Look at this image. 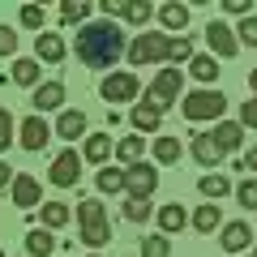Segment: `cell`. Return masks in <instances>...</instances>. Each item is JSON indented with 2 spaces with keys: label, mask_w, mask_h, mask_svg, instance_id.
Returning <instances> with one entry per match:
<instances>
[{
  "label": "cell",
  "mask_w": 257,
  "mask_h": 257,
  "mask_svg": "<svg viewBox=\"0 0 257 257\" xmlns=\"http://www.w3.org/2000/svg\"><path fill=\"white\" fill-rule=\"evenodd\" d=\"M77 60L90 64V69H111V64L124 56V30L116 26V22H86L82 30H77V43H73Z\"/></svg>",
  "instance_id": "6da1fadb"
},
{
  "label": "cell",
  "mask_w": 257,
  "mask_h": 257,
  "mask_svg": "<svg viewBox=\"0 0 257 257\" xmlns=\"http://www.w3.org/2000/svg\"><path fill=\"white\" fill-rule=\"evenodd\" d=\"M77 227H82V244H90V248H103L111 240V223H107V210H103L99 197L77 202Z\"/></svg>",
  "instance_id": "7a4b0ae2"
},
{
  "label": "cell",
  "mask_w": 257,
  "mask_h": 257,
  "mask_svg": "<svg viewBox=\"0 0 257 257\" xmlns=\"http://www.w3.org/2000/svg\"><path fill=\"white\" fill-rule=\"evenodd\" d=\"M180 111H184V120H219L223 111H227V94H219V90H193V94H184V103H180Z\"/></svg>",
  "instance_id": "3957f363"
},
{
  "label": "cell",
  "mask_w": 257,
  "mask_h": 257,
  "mask_svg": "<svg viewBox=\"0 0 257 257\" xmlns=\"http://www.w3.org/2000/svg\"><path fill=\"white\" fill-rule=\"evenodd\" d=\"M167 43H172V35H138L124 47V56H128L133 69H142V64H163L167 60Z\"/></svg>",
  "instance_id": "277c9868"
},
{
  "label": "cell",
  "mask_w": 257,
  "mask_h": 257,
  "mask_svg": "<svg viewBox=\"0 0 257 257\" xmlns=\"http://www.w3.org/2000/svg\"><path fill=\"white\" fill-rule=\"evenodd\" d=\"M159 189V172L155 163H128L124 167V193L133 202H150V193Z\"/></svg>",
  "instance_id": "5b68a950"
},
{
  "label": "cell",
  "mask_w": 257,
  "mask_h": 257,
  "mask_svg": "<svg viewBox=\"0 0 257 257\" xmlns=\"http://www.w3.org/2000/svg\"><path fill=\"white\" fill-rule=\"evenodd\" d=\"M146 103H155L159 111H167L172 103H180V69H159V77L150 82Z\"/></svg>",
  "instance_id": "8992f818"
},
{
  "label": "cell",
  "mask_w": 257,
  "mask_h": 257,
  "mask_svg": "<svg viewBox=\"0 0 257 257\" xmlns=\"http://www.w3.org/2000/svg\"><path fill=\"white\" fill-rule=\"evenodd\" d=\"M77 176H82V155H77V150H60V155L52 159V172H47V180H52L56 189H73Z\"/></svg>",
  "instance_id": "52a82bcc"
},
{
  "label": "cell",
  "mask_w": 257,
  "mask_h": 257,
  "mask_svg": "<svg viewBox=\"0 0 257 257\" xmlns=\"http://www.w3.org/2000/svg\"><path fill=\"white\" fill-rule=\"evenodd\" d=\"M99 94L107 103H133L138 99V73H107L99 86Z\"/></svg>",
  "instance_id": "ba28073f"
},
{
  "label": "cell",
  "mask_w": 257,
  "mask_h": 257,
  "mask_svg": "<svg viewBox=\"0 0 257 257\" xmlns=\"http://www.w3.org/2000/svg\"><path fill=\"white\" fill-rule=\"evenodd\" d=\"M206 43H210V52L219 56V60H231V56L240 52L236 30H231L227 22H210V26H206Z\"/></svg>",
  "instance_id": "9c48e42d"
},
{
  "label": "cell",
  "mask_w": 257,
  "mask_h": 257,
  "mask_svg": "<svg viewBox=\"0 0 257 257\" xmlns=\"http://www.w3.org/2000/svg\"><path fill=\"white\" fill-rule=\"evenodd\" d=\"M9 193H13V206H22V210H35V206H39V197H43L39 180H35V176H26V172H18V176H13Z\"/></svg>",
  "instance_id": "30bf717a"
},
{
  "label": "cell",
  "mask_w": 257,
  "mask_h": 257,
  "mask_svg": "<svg viewBox=\"0 0 257 257\" xmlns=\"http://www.w3.org/2000/svg\"><path fill=\"white\" fill-rule=\"evenodd\" d=\"M18 138H22V150H43L47 138H52V128H47L43 116H26L22 128H18Z\"/></svg>",
  "instance_id": "8fae6325"
},
{
  "label": "cell",
  "mask_w": 257,
  "mask_h": 257,
  "mask_svg": "<svg viewBox=\"0 0 257 257\" xmlns=\"http://www.w3.org/2000/svg\"><path fill=\"white\" fill-rule=\"evenodd\" d=\"M30 103H35V116H43V111H56L64 103V82H39L35 94H30Z\"/></svg>",
  "instance_id": "7c38bea8"
},
{
  "label": "cell",
  "mask_w": 257,
  "mask_h": 257,
  "mask_svg": "<svg viewBox=\"0 0 257 257\" xmlns=\"http://www.w3.org/2000/svg\"><path fill=\"white\" fill-rule=\"evenodd\" d=\"M189 155L197 159L202 167H219V163H223V150L214 146V138H210V133H193V142H189Z\"/></svg>",
  "instance_id": "4fadbf2b"
},
{
  "label": "cell",
  "mask_w": 257,
  "mask_h": 257,
  "mask_svg": "<svg viewBox=\"0 0 257 257\" xmlns=\"http://www.w3.org/2000/svg\"><path fill=\"white\" fill-rule=\"evenodd\" d=\"M111 150H116V142H111V133H86V146H82V159L86 163H107Z\"/></svg>",
  "instance_id": "5bb4252c"
},
{
  "label": "cell",
  "mask_w": 257,
  "mask_h": 257,
  "mask_svg": "<svg viewBox=\"0 0 257 257\" xmlns=\"http://www.w3.org/2000/svg\"><path fill=\"white\" fill-rule=\"evenodd\" d=\"M248 240H253V231H248V223H244V219L223 223V231H219V244L227 248V253H244V248H248Z\"/></svg>",
  "instance_id": "9a60e30c"
},
{
  "label": "cell",
  "mask_w": 257,
  "mask_h": 257,
  "mask_svg": "<svg viewBox=\"0 0 257 257\" xmlns=\"http://www.w3.org/2000/svg\"><path fill=\"white\" fill-rule=\"evenodd\" d=\"M210 138H214V146H219L223 155H231V150H240V146H244V128H240L236 120H219Z\"/></svg>",
  "instance_id": "2e32d148"
},
{
  "label": "cell",
  "mask_w": 257,
  "mask_h": 257,
  "mask_svg": "<svg viewBox=\"0 0 257 257\" xmlns=\"http://www.w3.org/2000/svg\"><path fill=\"white\" fill-rule=\"evenodd\" d=\"M56 138H64V142H77V138H86V111H60V120H56Z\"/></svg>",
  "instance_id": "e0dca14e"
},
{
  "label": "cell",
  "mask_w": 257,
  "mask_h": 257,
  "mask_svg": "<svg viewBox=\"0 0 257 257\" xmlns=\"http://www.w3.org/2000/svg\"><path fill=\"white\" fill-rule=\"evenodd\" d=\"M128 120H133V128H138V133H159V124H163V111H159L155 103H138V107L128 111Z\"/></svg>",
  "instance_id": "ac0fdd59"
},
{
  "label": "cell",
  "mask_w": 257,
  "mask_h": 257,
  "mask_svg": "<svg viewBox=\"0 0 257 257\" xmlns=\"http://www.w3.org/2000/svg\"><path fill=\"white\" fill-rule=\"evenodd\" d=\"M35 56H39V60H47V64H60L64 60V39L60 35H47V30H43V35H35Z\"/></svg>",
  "instance_id": "d6986e66"
},
{
  "label": "cell",
  "mask_w": 257,
  "mask_h": 257,
  "mask_svg": "<svg viewBox=\"0 0 257 257\" xmlns=\"http://www.w3.org/2000/svg\"><path fill=\"white\" fill-rule=\"evenodd\" d=\"M159 22H163V30L167 35H176V30H184L189 26V5H163V9H159Z\"/></svg>",
  "instance_id": "ffe728a7"
},
{
  "label": "cell",
  "mask_w": 257,
  "mask_h": 257,
  "mask_svg": "<svg viewBox=\"0 0 257 257\" xmlns=\"http://www.w3.org/2000/svg\"><path fill=\"white\" fill-rule=\"evenodd\" d=\"M184 223H189V214H184V206H180V202H172V206H163V210H159V231H163V236H172V231H184Z\"/></svg>",
  "instance_id": "44dd1931"
},
{
  "label": "cell",
  "mask_w": 257,
  "mask_h": 257,
  "mask_svg": "<svg viewBox=\"0 0 257 257\" xmlns=\"http://www.w3.org/2000/svg\"><path fill=\"white\" fill-rule=\"evenodd\" d=\"M111 155H116L124 167H128V163H142V155H146V138H120Z\"/></svg>",
  "instance_id": "7402d4cb"
},
{
  "label": "cell",
  "mask_w": 257,
  "mask_h": 257,
  "mask_svg": "<svg viewBox=\"0 0 257 257\" xmlns=\"http://www.w3.org/2000/svg\"><path fill=\"white\" fill-rule=\"evenodd\" d=\"M197 189H202L206 202H219V197H227V193H231V180H227V176H219V172H210V176L197 180Z\"/></svg>",
  "instance_id": "603a6c76"
},
{
  "label": "cell",
  "mask_w": 257,
  "mask_h": 257,
  "mask_svg": "<svg viewBox=\"0 0 257 257\" xmlns=\"http://www.w3.org/2000/svg\"><path fill=\"white\" fill-rule=\"evenodd\" d=\"M193 227H197V231H202V236H210V231H219L223 227V210H219V206H197V214H193Z\"/></svg>",
  "instance_id": "cb8c5ba5"
},
{
  "label": "cell",
  "mask_w": 257,
  "mask_h": 257,
  "mask_svg": "<svg viewBox=\"0 0 257 257\" xmlns=\"http://www.w3.org/2000/svg\"><path fill=\"white\" fill-rule=\"evenodd\" d=\"M52 248H56V240H52V231H47V227H30L26 231V253L30 257H47Z\"/></svg>",
  "instance_id": "d4e9b609"
},
{
  "label": "cell",
  "mask_w": 257,
  "mask_h": 257,
  "mask_svg": "<svg viewBox=\"0 0 257 257\" xmlns=\"http://www.w3.org/2000/svg\"><path fill=\"white\" fill-rule=\"evenodd\" d=\"M120 18H124L128 26H146V22L155 18V9H150L146 0H124V5H120Z\"/></svg>",
  "instance_id": "484cf974"
},
{
  "label": "cell",
  "mask_w": 257,
  "mask_h": 257,
  "mask_svg": "<svg viewBox=\"0 0 257 257\" xmlns=\"http://www.w3.org/2000/svg\"><path fill=\"white\" fill-rule=\"evenodd\" d=\"M39 210H43V227H47V231L64 227V223L73 219V210H69V206H64V202H43V206H39Z\"/></svg>",
  "instance_id": "4316f807"
},
{
  "label": "cell",
  "mask_w": 257,
  "mask_h": 257,
  "mask_svg": "<svg viewBox=\"0 0 257 257\" xmlns=\"http://www.w3.org/2000/svg\"><path fill=\"white\" fill-rule=\"evenodd\" d=\"M39 77H43L39 60H13V82H18V86H30V90H35Z\"/></svg>",
  "instance_id": "83f0119b"
},
{
  "label": "cell",
  "mask_w": 257,
  "mask_h": 257,
  "mask_svg": "<svg viewBox=\"0 0 257 257\" xmlns=\"http://www.w3.org/2000/svg\"><path fill=\"white\" fill-rule=\"evenodd\" d=\"M142 257H172V240H167L163 231H150V236L142 240Z\"/></svg>",
  "instance_id": "f1b7e54d"
},
{
  "label": "cell",
  "mask_w": 257,
  "mask_h": 257,
  "mask_svg": "<svg viewBox=\"0 0 257 257\" xmlns=\"http://www.w3.org/2000/svg\"><path fill=\"white\" fill-rule=\"evenodd\" d=\"M155 163H180V138H155Z\"/></svg>",
  "instance_id": "f546056e"
},
{
  "label": "cell",
  "mask_w": 257,
  "mask_h": 257,
  "mask_svg": "<svg viewBox=\"0 0 257 257\" xmlns=\"http://www.w3.org/2000/svg\"><path fill=\"white\" fill-rule=\"evenodd\" d=\"M189 73L197 77V82H214V77H219V64H214V56H193Z\"/></svg>",
  "instance_id": "4dcf8cb0"
},
{
  "label": "cell",
  "mask_w": 257,
  "mask_h": 257,
  "mask_svg": "<svg viewBox=\"0 0 257 257\" xmlns=\"http://www.w3.org/2000/svg\"><path fill=\"white\" fill-rule=\"evenodd\" d=\"M99 189L103 193H124V167H103L99 172Z\"/></svg>",
  "instance_id": "1f68e13d"
},
{
  "label": "cell",
  "mask_w": 257,
  "mask_h": 257,
  "mask_svg": "<svg viewBox=\"0 0 257 257\" xmlns=\"http://www.w3.org/2000/svg\"><path fill=\"white\" fill-rule=\"evenodd\" d=\"M86 13H90V5H86V0H64V5H60V22H64V26L82 22Z\"/></svg>",
  "instance_id": "d6a6232c"
},
{
  "label": "cell",
  "mask_w": 257,
  "mask_h": 257,
  "mask_svg": "<svg viewBox=\"0 0 257 257\" xmlns=\"http://www.w3.org/2000/svg\"><path fill=\"white\" fill-rule=\"evenodd\" d=\"M236 202L244 206V210H257V180H253V176L236 184Z\"/></svg>",
  "instance_id": "836d02e7"
},
{
  "label": "cell",
  "mask_w": 257,
  "mask_h": 257,
  "mask_svg": "<svg viewBox=\"0 0 257 257\" xmlns=\"http://www.w3.org/2000/svg\"><path fill=\"white\" fill-rule=\"evenodd\" d=\"M236 43L257 47V18H253V13H248V18H240V26H236Z\"/></svg>",
  "instance_id": "e575fe53"
},
{
  "label": "cell",
  "mask_w": 257,
  "mask_h": 257,
  "mask_svg": "<svg viewBox=\"0 0 257 257\" xmlns=\"http://www.w3.org/2000/svg\"><path fill=\"white\" fill-rule=\"evenodd\" d=\"M167 60H176V64H180V60H193V43H189V39H172V43H167Z\"/></svg>",
  "instance_id": "d590c367"
},
{
  "label": "cell",
  "mask_w": 257,
  "mask_h": 257,
  "mask_svg": "<svg viewBox=\"0 0 257 257\" xmlns=\"http://www.w3.org/2000/svg\"><path fill=\"white\" fill-rule=\"evenodd\" d=\"M18 22L26 30H43V9H39V5H26V9L18 13Z\"/></svg>",
  "instance_id": "8d00e7d4"
},
{
  "label": "cell",
  "mask_w": 257,
  "mask_h": 257,
  "mask_svg": "<svg viewBox=\"0 0 257 257\" xmlns=\"http://www.w3.org/2000/svg\"><path fill=\"white\" fill-rule=\"evenodd\" d=\"M124 219H128V223H146V219H150V202H133V197H128Z\"/></svg>",
  "instance_id": "74e56055"
},
{
  "label": "cell",
  "mask_w": 257,
  "mask_h": 257,
  "mask_svg": "<svg viewBox=\"0 0 257 257\" xmlns=\"http://www.w3.org/2000/svg\"><path fill=\"white\" fill-rule=\"evenodd\" d=\"M240 128H257V94L248 103H240V120H236Z\"/></svg>",
  "instance_id": "f35d334b"
},
{
  "label": "cell",
  "mask_w": 257,
  "mask_h": 257,
  "mask_svg": "<svg viewBox=\"0 0 257 257\" xmlns=\"http://www.w3.org/2000/svg\"><path fill=\"white\" fill-rule=\"evenodd\" d=\"M9 142H13V116L9 107H0V150H9Z\"/></svg>",
  "instance_id": "ab89813d"
},
{
  "label": "cell",
  "mask_w": 257,
  "mask_h": 257,
  "mask_svg": "<svg viewBox=\"0 0 257 257\" xmlns=\"http://www.w3.org/2000/svg\"><path fill=\"white\" fill-rule=\"evenodd\" d=\"M18 52V35H13V26H0V56H13Z\"/></svg>",
  "instance_id": "60d3db41"
},
{
  "label": "cell",
  "mask_w": 257,
  "mask_h": 257,
  "mask_svg": "<svg viewBox=\"0 0 257 257\" xmlns=\"http://www.w3.org/2000/svg\"><path fill=\"white\" fill-rule=\"evenodd\" d=\"M223 9L236 13V18H248V0H223Z\"/></svg>",
  "instance_id": "b9f144b4"
},
{
  "label": "cell",
  "mask_w": 257,
  "mask_h": 257,
  "mask_svg": "<svg viewBox=\"0 0 257 257\" xmlns=\"http://www.w3.org/2000/svg\"><path fill=\"white\" fill-rule=\"evenodd\" d=\"M244 172H257V146H248V155H244Z\"/></svg>",
  "instance_id": "7bdbcfd3"
},
{
  "label": "cell",
  "mask_w": 257,
  "mask_h": 257,
  "mask_svg": "<svg viewBox=\"0 0 257 257\" xmlns=\"http://www.w3.org/2000/svg\"><path fill=\"white\" fill-rule=\"evenodd\" d=\"M13 184V172H9V163H0V189H9Z\"/></svg>",
  "instance_id": "ee69618b"
},
{
  "label": "cell",
  "mask_w": 257,
  "mask_h": 257,
  "mask_svg": "<svg viewBox=\"0 0 257 257\" xmlns=\"http://www.w3.org/2000/svg\"><path fill=\"white\" fill-rule=\"evenodd\" d=\"M248 90L257 94V69H253V73H248Z\"/></svg>",
  "instance_id": "f6af8a7d"
},
{
  "label": "cell",
  "mask_w": 257,
  "mask_h": 257,
  "mask_svg": "<svg viewBox=\"0 0 257 257\" xmlns=\"http://www.w3.org/2000/svg\"><path fill=\"white\" fill-rule=\"evenodd\" d=\"M253 257H257V248H253Z\"/></svg>",
  "instance_id": "bcb514c9"
},
{
  "label": "cell",
  "mask_w": 257,
  "mask_h": 257,
  "mask_svg": "<svg viewBox=\"0 0 257 257\" xmlns=\"http://www.w3.org/2000/svg\"><path fill=\"white\" fill-rule=\"evenodd\" d=\"M90 257H99V253H90Z\"/></svg>",
  "instance_id": "7dc6e473"
},
{
  "label": "cell",
  "mask_w": 257,
  "mask_h": 257,
  "mask_svg": "<svg viewBox=\"0 0 257 257\" xmlns=\"http://www.w3.org/2000/svg\"><path fill=\"white\" fill-rule=\"evenodd\" d=\"M0 257H5V253H0Z\"/></svg>",
  "instance_id": "c3c4849f"
}]
</instances>
